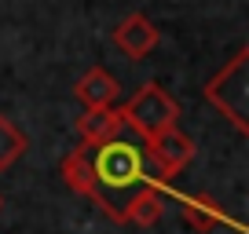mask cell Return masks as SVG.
<instances>
[{"mask_svg": "<svg viewBox=\"0 0 249 234\" xmlns=\"http://www.w3.org/2000/svg\"><path fill=\"white\" fill-rule=\"evenodd\" d=\"M0 209H4V194H0Z\"/></svg>", "mask_w": 249, "mask_h": 234, "instance_id": "obj_12", "label": "cell"}, {"mask_svg": "<svg viewBox=\"0 0 249 234\" xmlns=\"http://www.w3.org/2000/svg\"><path fill=\"white\" fill-rule=\"evenodd\" d=\"M195 154H198L195 139H191L187 132H179L176 125H172L169 132H161L158 139L143 143V157L154 165V172H158L154 180H158V183H165V187H169V183L176 180L179 172H183L187 165L195 161Z\"/></svg>", "mask_w": 249, "mask_h": 234, "instance_id": "obj_4", "label": "cell"}, {"mask_svg": "<svg viewBox=\"0 0 249 234\" xmlns=\"http://www.w3.org/2000/svg\"><path fill=\"white\" fill-rule=\"evenodd\" d=\"M165 183L147 180L124 198V223H136V227H154L158 219L165 216Z\"/></svg>", "mask_w": 249, "mask_h": 234, "instance_id": "obj_7", "label": "cell"}, {"mask_svg": "<svg viewBox=\"0 0 249 234\" xmlns=\"http://www.w3.org/2000/svg\"><path fill=\"white\" fill-rule=\"evenodd\" d=\"M110 37H114V48L121 55H128V59H147V55L158 48L161 33H158V26L150 22L143 11H132V15H124L121 22L114 26Z\"/></svg>", "mask_w": 249, "mask_h": 234, "instance_id": "obj_5", "label": "cell"}, {"mask_svg": "<svg viewBox=\"0 0 249 234\" xmlns=\"http://www.w3.org/2000/svg\"><path fill=\"white\" fill-rule=\"evenodd\" d=\"M73 95L85 110H95V106H114L117 95H121V84L110 70L103 66H88L77 81H73Z\"/></svg>", "mask_w": 249, "mask_h": 234, "instance_id": "obj_8", "label": "cell"}, {"mask_svg": "<svg viewBox=\"0 0 249 234\" xmlns=\"http://www.w3.org/2000/svg\"><path fill=\"white\" fill-rule=\"evenodd\" d=\"M59 176L62 183L73 190V194L88 198V201H99V183H95V168H92V147L88 143H77L73 150H66L59 161Z\"/></svg>", "mask_w": 249, "mask_h": 234, "instance_id": "obj_6", "label": "cell"}, {"mask_svg": "<svg viewBox=\"0 0 249 234\" xmlns=\"http://www.w3.org/2000/svg\"><path fill=\"white\" fill-rule=\"evenodd\" d=\"M92 168H95V183H99V201H95V209L107 212L114 223H121V205H117L114 190H128V187L147 183L143 147H132V143H121V139L92 147Z\"/></svg>", "mask_w": 249, "mask_h": 234, "instance_id": "obj_1", "label": "cell"}, {"mask_svg": "<svg viewBox=\"0 0 249 234\" xmlns=\"http://www.w3.org/2000/svg\"><path fill=\"white\" fill-rule=\"evenodd\" d=\"M179 216H183V223L191 227V231H198V234H209L216 223H224L220 201L213 194H205V190H198V194H179Z\"/></svg>", "mask_w": 249, "mask_h": 234, "instance_id": "obj_10", "label": "cell"}, {"mask_svg": "<svg viewBox=\"0 0 249 234\" xmlns=\"http://www.w3.org/2000/svg\"><path fill=\"white\" fill-rule=\"evenodd\" d=\"M26 150H30V135H26L11 117L0 114V172H8L15 161H22Z\"/></svg>", "mask_w": 249, "mask_h": 234, "instance_id": "obj_11", "label": "cell"}, {"mask_svg": "<svg viewBox=\"0 0 249 234\" xmlns=\"http://www.w3.org/2000/svg\"><path fill=\"white\" fill-rule=\"evenodd\" d=\"M121 121L132 128L143 143H150L179 121V102L172 99V92H165L158 81H147V84L121 106Z\"/></svg>", "mask_w": 249, "mask_h": 234, "instance_id": "obj_2", "label": "cell"}, {"mask_svg": "<svg viewBox=\"0 0 249 234\" xmlns=\"http://www.w3.org/2000/svg\"><path fill=\"white\" fill-rule=\"evenodd\" d=\"M121 128H124V121H121L117 106H95L77 117V135L88 147H103L110 139H121Z\"/></svg>", "mask_w": 249, "mask_h": 234, "instance_id": "obj_9", "label": "cell"}, {"mask_svg": "<svg viewBox=\"0 0 249 234\" xmlns=\"http://www.w3.org/2000/svg\"><path fill=\"white\" fill-rule=\"evenodd\" d=\"M246 70H249V48H238L231 63H227L224 70L205 84V99H209V106H216L242 135L249 132V121H246L249 81H246Z\"/></svg>", "mask_w": 249, "mask_h": 234, "instance_id": "obj_3", "label": "cell"}]
</instances>
